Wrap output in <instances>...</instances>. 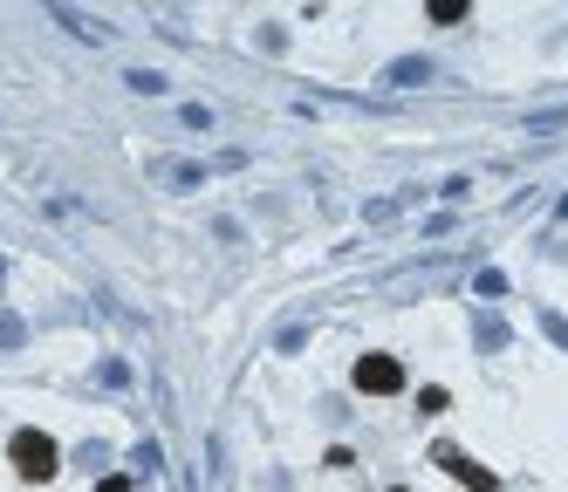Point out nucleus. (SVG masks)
I'll use <instances>...</instances> for the list:
<instances>
[{
    "mask_svg": "<svg viewBox=\"0 0 568 492\" xmlns=\"http://www.w3.org/2000/svg\"><path fill=\"white\" fill-rule=\"evenodd\" d=\"M8 459H14V472H21V479H34V485L62 472V451H55V438H49V431H14Z\"/></svg>",
    "mask_w": 568,
    "mask_h": 492,
    "instance_id": "f257e3e1",
    "label": "nucleus"
},
{
    "mask_svg": "<svg viewBox=\"0 0 568 492\" xmlns=\"http://www.w3.org/2000/svg\"><path fill=\"white\" fill-rule=\"evenodd\" d=\"M356 390H371V397L404 390V362L397 356H356Z\"/></svg>",
    "mask_w": 568,
    "mask_h": 492,
    "instance_id": "f03ea898",
    "label": "nucleus"
},
{
    "mask_svg": "<svg viewBox=\"0 0 568 492\" xmlns=\"http://www.w3.org/2000/svg\"><path fill=\"white\" fill-rule=\"evenodd\" d=\"M432 465H445V472H453L466 492H500V485H494V472H479V465L466 459V451H453V444H438V451H432Z\"/></svg>",
    "mask_w": 568,
    "mask_h": 492,
    "instance_id": "7ed1b4c3",
    "label": "nucleus"
},
{
    "mask_svg": "<svg viewBox=\"0 0 568 492\" xmlns=\"http://www.w3.org/2000/svg\"><path fill=\"white\" fill-rule=\"evenodd\" d=\"M425 75H432V62H397L390 69V82H425Z\"/></svg>",
    "mask_w": 568,
    "mask_h": 492,
    "instance_id": "20e7f679",
    "label": "nucleus"
},
{
    "mask_svg": "<svg viewBox=\"0 0 568 492\" xmlns=\"http://www.w3.org/2000/svg\"><path fill=\"white\" fill-rule=\"evenodd\" d=\"M432 21H466V0H432Z\"/></svg>",
    "mask_w": 568,
    "mask_h": 492,
    "instance_id": "39448f33",
    "label": "nucleus"
},
{
    "mask_svg": "<svg viewBox=\"0 0 568 492\" xmlns=\"http://www.w3.org/2000/svg\"><path fill=\"white\" fill-rule=\"evenodd\" d=\"M0 342H8V349L21 342V321H14V315H0Z\"/></svg>",
    "mask_w": 568,
    "mask_h": 492,
    "instance_id": "423d86ee",
    "label": "nucleus"
},
{
    "mask_svg": "<svg viewBox=\"0 0 568 492\" xmlns=\"http://www.w3.org/2000/svg\"><path fill=\"white\" fill-rule=\"evenodd\" d=\"M97 492H131V479H97Z\"/></svg>",
    "mask_w": 568,
    "mask_h": 492,
    "instance_id": "0eeeda50",
    "label": "nucleus"
}]
</instances>
